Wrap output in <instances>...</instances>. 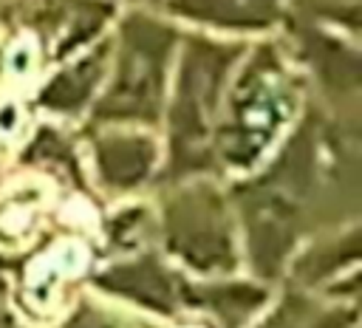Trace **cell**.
Here are the masks:
<instances>
[{
    "label": "cell",
    "instance_id": "1",
    "mask_svg": "<svg viewBox=\"0 0 362 328\" xmlns=\"http://www.w3.org/2000/svg\"><path fill=\"white\" fill-rule=\"evenodd\" d=\"M322 127L303 113L280 147L249 175L226 181L243 249V271L266 286L288 271L322 175Z\"/></svg>",
    "mask_w": 362,
    "mask_h": 328
},
{
    "label": "cell",
    "instance_id": "2",
    "mask_svg": "<svg viewBox=\"0 0 362 328\" xmlns=\"http://www.w3.org/2000/svg\"><path fill=\"white\" fill-rule=\"evenodd\" d=\"M308 110V76L280 37H260L240 54L215 130L218 178L257 170Z\"/></svg>",
    "mask_w": 362,
    "mask_h": 328
},
{
    "label": "cell",
    "instance_id": "3",
    "mask_svg": "<svg viewBox=\"0 0 362 328\" xmlns=\"http://www.w3.org/2000/svg\"><path fill=\"white\" fill-rule=\"evenodd\" d=\"M246 45L243 40L184 28L156 130L161 141L158 184L218 175L215 130L229 76Z\"/></svg>",
    "mask_w": 362,
    "mask_h": 328
},
{
    "label": "cell",
    "instance_id": "4",
    "mask_svg": "<svg viewBox=\"0 0 362 328\" xmlns=\"http://www.w3.org/2000/svg\"><path fill=\"white\" fill-rule=\"evenodd\" d=\"M184 28L158 8H122L110 28L107 74L82 124L158 130Z\"/></svg>",
    "mask_w": 362,
    "mask_h": 328
},
{
    "label": "cell",
    "instance_id": "5",
    "mask_svg": "<svg viewBox=\"0 0 362 328\" xmlns=\"http://www.w3.org/2000/svg\"><path fill=\"white\" fill-rule=\"evenodd\" d=\"M153 246L181 274L218 280L243 274L240 229L223 178L201 175L156 184Z\"/></svg>",
    "mask_w": 362,
    "mask_h": 328
},
{
    "label": "cell",
    "instance_id": "6",
    "mask_svg": "<svg viewBox=\"0 0 362 328\" xmlns=\"http://www.w3.org/2000/svg\"><path fill=\"white\" fill-rule=\"evenodd\" d=\"M82 167L105 198L130 201L161 178V141L156 130L133 124H82Z\"/></svg>",
    "mask_w": 362,
    "mask_h": 328
},
{
    "label": "cell",
    "instance_id": "7",
    "mask_svg": "<svg viewBox=\"0 0 362 328\" xmlns=\"http://www.w3.org/2000/svg\"><path fill=\"white\" fill-rule=\"evenodd\" d=\"M90 286L124 308H141L156 317H175L187 305V274L164 260L156 246L110 257L90 271Z\"/></svg>",
    "mask_w": 362,
    "mask_h": 328
},
{
    "label": "cell",
    "instance_id": "8",
    "mask_svg": "<svg viewBox=\"0 0 362 328\" xmlns=\"http://www.w3.org/2000/svg\"><path fill=\"white\" fill-rule=\"evenodd\" d=\"M23 23L31 37L42 71L90 48L110 34L122 6L116 0H31Z\"/></svg>",
    "mask_w": 362,
    "mask_h": 328
},
{
    "label": "cell",
    "instance_id": "9",
    "mask_svg": "<svg viewBox=\"0 0 362 328\" xmlns=\"http://www.w3.org/2000/svg\"><path fill=\"white\" fill-rule=\"evenodd\" d=\"M107 51L110 34L68 57L65 62L42 71L31 90V105L37 113H42L51 124H82L102 90L107 74Z\"/></svg>",
    "mask_w": 362,
    "mask_h": 328
},
{
    "label": "cell",
    "instance_id": "10",
    "mask_svg": "<svg viewBox=\"0 0 362 328\" xmlns=\"http://www.w3.org/2000/svg\"><path fill=\"white\" fill-rule=\"evenodd\" d=\"M158 11L181 28L252 42L286 23L288 0H164Z\"/></svg>",
    "mask_w": 362,
    "mask_h": 328
},
{
    "label": "cell",
    "instance_id": "11",
    "mask_svg": "<svg viewBox=\"0 0 362 328\" xmlns=\"http://www.w3.org/2000/svg\"><path fill=\"white\" fill-rule=\"evenodd\" d=\"M59 328H133V322L122 303L90 291L65 308Z\"/></svg>",
    "mask_w": 362,
    "mask_h": 328
},
{
    "label": "cell",
    "instance_id": "12",
    "mask_svg": "<svg viewBox=\"0 0 362 328\" xmlns=\"http://www.w3.org/2000/svg\"><path fill=\"white\" fill-rule=\"evenodd\" d=\"M122 8H130V6H136V8H161V3L164 0H116Z\"/></svg>",
    "mask_w": 362,
    "mask_h": 328
},
{
    "label": "cell",
    "instance_id": "13",
    "mask_svg": "<svg viewBox=\"0 0 362 328\" xmlns=\"http://www.w3.org/2000/svg\"><path fill=\"white\" fill-rule=\"evenodd\" d=\"M3 48H6V42H3V31H0V79H3Z\"/></svg>",
    "mask_w": 362,
    "mask_h": 328
}]
</instances>
